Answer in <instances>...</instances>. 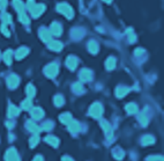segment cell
<instances>
[{
  "label": "cell",
  "instance_id": "29",
  "mask_svg": "<svg viewBox=\"0 0 164 161\" xmlns=\"http://www.w3.org/2000/svg\"><path fill=\"white\" fill-rule=\"evenodd\" d=\"M72 88H73V90L76 93V94H80V93H82V92H83V86H82V84H80V82L74 84Z\"/></svg>",
  "mask_w": 164,
  "mask_h": 161
},
{
  "label": "cell",
  "instance_id": "31",
  "mask_svg": "<svg viewBox=\"0 0 164 161\" xmlns=\"http://www.w3.org/2000/svg\"><path fill=\"white\" fill-rule=\"evenodd\" d=\"M38 142H40V137L37 135H35L34 137H31V138H30V142H29L30 147H35V146L38 144Z\"/></svg>",
  "mask_w": 164,
  "mask_h": 161
},
{
  "label": "cell",
  "instance_id": "4",
  "mask_svg": "<svg viewBox=\"0 0 164 161\" xmlns=\"http://www.w3.org/2000/svg\"><path fill=\"white\" fill-rule=\"evenodd\" d=\"M101 126H102V129L104 130V133L106 136V138L109 139V140H112V137H113V131H112V128L111 125L109 124V122H106V121H102L101 122Z\"/></svg>",
  "mask_w": 164,
  "mask_h": 161
},
{
  "label": "cell",
  "instance_id": "2",
  "mask_svg": "<svg viewBox=\"0 0 164 161\" xmlns=\"http://www.w3.org/2000/svg\"><path fill=\"white\" fill-rule=\"evenodd\" d=\"M58 71H59L58 65L54 64V63L49 64L45 69H44V73H45L46 77H49V78H54L57 74H58Z\"/></svg>",
  "mask_w": 164,
  "mask_h": 161
},
{
  "label": "cell",
  "instance_id": "22",
  "mask_svg": "<svg viewBox=\"0 0 164 161\" xmlns=\"http://www.w3.org/2000/svg\"><path fill=\"white\" fill-rule=\"evenodd\" d=\"M20 110L19 108H16L15 106H9V109H8V116L9 117H15L19 115Z\"/></svg>",
  "mask_w": 164,
  "mask_h": 161
},
{
  "label": "cell",
  "instance_id": "18",
  "mask_svg": "<svg viewBox=\"0 0 164 161\" xmlns=\"http://www.w3.org/2000/svg\"><path fill=\"white\" fill-rule=\"evenodd\" d=\"M45 142L47 144H50V145H52L53 147H57L59 145V140L56 137H53V136H47L45 138Z\"/></svg>",
  "mask_w": 164,
  "mask_h": 161
},
{
  "label": "cell",
  "instance_id": "34",
  "mask_svg": "<svg viewBox=\"0 0 164 161\" xmlns=\"http://www.w3.org/2000/svg\"><path fill=\"white\" fill-rule=\"evenodd\" d=\"M53 126V124L51 122H45L43 125H42V128H40V131H49V130H51V128Z\"/></svg>",
  "mask_w": 164,
  "mask_h": 161
},
{
  "label": "cell",
  "instance_id": "27",
  "mask_svg": "<svg viewBox=\"0 0 164 161\" xmlns=\"http://www.w3.org/2000/svg\"><path fill=\"white\" fill-rule=\"evenodd\" d=\"M59 118H60V122L64 123V124H68V123L72 121V116H71V114H68V112H66V114H63V115H61Z\"/></svg>",
  "mask_w": 164,
  "mask_h": 161
},
{
  "label": "cell",
  "instance_id": "14",
  "mask_svg": "<svg viewBox=\"0 0 164 161\" xmlns=\"http://www.w3.org/2000/svg\"><path fill=\"white\" fill-rule=\"evenodd\" d=\"M31 116L35 119H40L42 117L44 116V111L40 109V108H35L31 110Z\"/></svg>",
  "mask_w": 164,
  "mask_h": 161
},
{
  "label": "cell",
  "instance_id": "25",
  "mask_svg": "<svg viewBox=\"0 0 164 161\" xmlns=\"http://www.w3.org/2000/svg\"><path fill=\"white\" fill-rule=\"evenodd\" d=\"M27 95H28V97L29 99H31V97L35 96V93H36V89H35V87H34L31 84H29L28 86H27Z\"/></svg>",
  "mask_w": 164,
  "mask_h": 161
},
{
  "label": "cell",
  "instance_id": "12",
  "mask_svg": "<svg viewBox=\"0 0 164 161\" xmlns=\"http://www.w3.org/2000/svg\"><path fill=\"white\" fill-rule=\"evenodd\" d=\"M66 65H67V67L69 69V70H75V67H76V65H78V59L75 58V57H68L67 60H66Z\"/></svg>",
  "mask_w": 164,
  "mask_h": 161
},
{
  "label": "cell",
  "instance_id": "7",
  "mask_svg": "<svg viewBox=\"0 0 164 161\" xmlns=\"http://www.w3.org/2000/svg\"><path fill=\"white\" fill-rule=\"evenodd\" d=\"M61 32H63V28L58 22H53L52 25L50 26V32L53 36H59Z\"/></svg>",
  "mask_w": 164,
  "mask_h": 161
},
{
  "label": "cell",
  "instance_id": "37",
  "mask_svg": "<svg viewBox=\"0 0 164 161\" xmlns=\"http://www.w3.org/2000/svg\"><path fill=\"white\" fill-rule=\"evenodd\" d=\"M20 21L22 23H26V25L29 23V19H28V16L24 14V12H21L20 13Z\"/></svg>",
  "mask_w": 164,
  "mask_h": 161
},
{
  "label": "cell",
  "instance_id": "39",
  "mask_svg": "<svg viewBox=\"0 0 164 161\" xmlns=\"http://www.w3.org/2000/svg\"><path fill=\"white\" fill-rule=\"evenodd\" d=\"M34 5H35V1H34V0H28V2H27V8L30 11V8H31Z\"/></svg>",
  "mask_w": 164,
  "mask_h": 161
},
{
  "label": "cell",
  "instance_id": "32",
  "mask_svg": "<svg viewBox=\"0 0 164 161\" xmlns=\"http://www.w3.org/2000/svg\"><path fill=\"white\" fill-rule=\"evenodd\" d=\"M31 101H30V99H28V100H24L23 102H22V104H21V107L23 108V109L26 110H29L30 108H31Z\"/></svg>",
  "mask_w": 164,
  "mask_h": 161
},
{
  "label": "cell",
  "instance_id": "17",
  "mask_svg": "<svg viewBox=\"0 0 164 161\" xmlns=\"http://www.w3.org/2000/svg\"><path fill=\"white\" fill-rule=\"evenodd\" d=\"M28 52H29V50H28L27 48H20V49L16 51V53H15V57H16V59L24 58L27 55H28Z\"/></svg>",
  "mask_w": 164,
  "mask_h": 161
},
{
  "label": "cell",
  "instance_id": "13",
  "mask_svg": "<svg viewBox=\"0 0 164 161\" xmlns=\"http://www.w3.org/2000/svg\"><path fill=\"white\" fill-rule=\"evenodd\" d=\"M40 35L44 42H50L51 39H52V35H51L50 30H46V29H40Z\"/></svg>",
  "mask_w": 164,
  "mask_h": 161
},
{
  "label": "cell",
  "instance_id": "43",
  "mask_svg": "<svg viewBox=\"0 0 164 161\" xmlns=\"http://www.w3.org/2000/svg\"><path fill=\"white\" fill-rule=\"evenodd\" d=\"M63 160H72V158H69V156H64Z\"/></svg>",
  "mask_w": 164,
  "mask_h": 161
},
{
  "label": "cell",
  "instance_id": "40",
  "mask_svg": "<svg viewBox=\"0 0 164 161\" xmlns=\"http://www.w3.org/2000/svg\"><path fill=\"white\" fill-rule=\"evenodd\" d=\"M7 5V0H0V9H4Z\"/></svg>",
  "mask_w": 164,
  "mask_h": 161
},
{
  "label": "cell",
  "instance_id": "23",
  "mask_svg": "<svg viewBox=\"0 0 164 161\" xmlns=\"http://www.w3.org/2000/svg\"><path fill=\"white\" fill-rule=\"evenodd\" d=\"M141 143H142V145H150V144L155 143V139L153 136H144V137H142Z\"/></svg>",
  "mask_w": 164,
  "mask_h": 161
},
{
  "label": "cell",
  "instance_id": "26",
  "mask_svg": "<svg viewBox=\"0 0 164 161\" xmlns=\"http://www.w3.org/2000/svg\"><path fill=\"white\" fill-rule=\"evenodd\" d=\"M126 111L128 112V114H135L137 111H138V106L137 104H134V103H130V104H127L126 106Z\"/></svg>",
  "mask_w": 164,
  "mask_h": 161
},
{
  "label": "cell",
  "instance_id": "11",
  "mask_svg": "<svg viewBox=\"0 0 164 161\" xmlns=\"http://www.w3.org/2000/svg\"><path fill=\"white\" fill-rule=\"evenodd\" d=\"M49 49L53 51H60L63 49V44L59 41H50L49 42Z\"/></svg>",
  "mask_w": 164,
  "mask_h": 161
},
{
  "label": "cell",
  "instance_id": "44",
  "mask_svg": "<svg viewBox=\"0 0 164 161\" xmlns=\"http://www.w3.org/2000/svg\"><path fill=\"white\" fill-rule=\"evenodd\" d=\"M103 1H105V2H111L112 0H103Z\"/></svg>",
  "mask_w": 164,
  "mask_h": 161
},
{
  "label": "cell",
  "instance_id": "20",
  "mask_svg": "<svg viewBox=\"0 0 164 161\" xmlns=\"http://www.w3.org/2000/svg\"><path fill=\"white\" fill-rule=\"evenodd\" d=\"M114 66H116V58L109 57V58L106 59V62H105V67H106L108 70H113Z\"/></svg>",
  "mask_w": 164,
  "mask_h": 161
},
{
  "label": "cell",
  "instance_id": "9",
  "mask_svg": "<svg viewBox=\"0 0 164 161\" xmlns=\"http://www.w3.org/2000/svg\"><path fill=\"white\" fill-rule=\"evenodd\" d=\"M80 79L82 81H89L92 80V71L87 70V69H83L80 71Z\"/></svg>",
  "mask_w": 164,
  "mask_h": 161
},
{
  "label": "cell",
  "instance_id": "15",
  "mask_svg": "<svg viewBox=\"0 0 164 161\" xmlns=\"http://www.w3.org/2000/svg\"><path fill=\"white\" fill-rule=\"evenodd\" d=\"M88 50L90 53H97L98 51V44H97V42L96 41H90L89 43H88Z\"/></svg>",
  "mask_w": 164,
  "mask_h": 161
},
{
  "label": "cell",
  "instance_id": "5",
  "mask_svg": "<svg viewBox=\"0 0 164 161\" xmlns=\"http://www.w3.org/2000/svg\"><path fill=\"white\" fill-rule=\"evenodd\" d=\"M45 11V6L42 5V4H38V5H34L31 8H30V12H31V15L34 18H38L40 14Z\"/></svg>",
  "mask_w": 164,
  "mask_h": 161
},
{
  "label": "cell",
  "instance_id": "8",
  "mask_svg": "<svg viewBox=\"0 0 164 161\" xmlns=\"http://www.w3.org/2000/svg\"><path fill=\"white\" fill-rule=\"evenodd\" d=\"M5 159L6 160H19V154L16 152L15 148H9L5 154Z\"/></svg>",
  "mask_w": 164,
  "mask_h": 161
},
{
  "label": "cell",
  "instance_id": "30",
  "mask_svg": "<svg viewBox=\"0 0 164 161\" xmlns=\"http://www.w3.org/2000/svg\"><path fill=\"white\" fill-rule=\"evenodd\" d=\"M54 104L57 107H61L64 104V97L61 96V95H56L54 96Z\"/></svg>",
  "mask_w": 164,
  "mask_h": 161
},
{
  "label": "cell",
  "instance_id": "3",
  "mask_svg": "<svg viewBox=\"0 0 164 161\" xmlns=\"http://www.w3.org/2000/svg\"><path fill=\"white\" fill-rule=\"evenodd\" d=\"M103 114V107H102V104L98 102L94 103L92 107H90V109H89V115L92 117H99L101 115Z\"/></svg>",
  "mask_w": 164,
  "mask_h": 161
},
{
  "label": "cell",
  "instance_id": "33",
  "mask_svg": "<svg viewBox=\"0 0 164 161\" xmlns=\"http://www.w3.org/2000/svg\"><path fill=\"white\" fill-rule=\"evenodd\" d=\"M139 121H140V123H141V125H143V126L148 124V118H147V116H146V112L141 114V115L139 116Z\"/></svg>",
  "mask_w": 164,
  "mask_h": 161
},
{
  "label": "cell",
  "instance_id": "38",
  "mask_svg": "<svg viewBox=\"0 0 164 161\" xmlns=\"http://www.w3.org/2000/svg\"><path fill=\"white\" fill-rule=\"evenodd\" d=\"M1 32H2L5 36H7V37H9V35H11L9 32H8V29H7V25H5V23L1 26Z\"/></svg>",
  "mask_w": 164,
  "mask_h": 161
},
{
  "label": "cell",
  "instance_id": "28",
  "mask_svg": "<svg viewBox=\"0 0 164 161\" xmlns=\"http://www.w3.org/2000/svg\"><path fill=\"white\" fill-rule=\"evenodd\" d=\"M113 155H114V158L116 159H118V160H121L123 158H124V151L121 149V148H116L114 151H113Z\"/></svg>",
  "mask_w": 164,
  "mask_h": 161
},
{
  "label": "cell",
  "instance_id": "41",
  "mask_svg": "<svg viewBox=\"0 0 164 161\" xmlns=\"http://www.w3.org/2000/svg\"><path fill=\"white\" fill-rule=\"evenodd\" d=\"M147 160H163L162 156H149Z\"/></svg>",
  "mask_w": 164,
  "mask_h": 161
},
{
  "label": "cell",
  "instance_id": "1",
  "mask_svg": "<svg viewBox=\"0 0 164 161\" xmlns=\"http://www.w3.org/2000/svg\"><path fill=\"white\" fill-rule=\"evenodd\" d=\"M58 12L61 14H64L67 19H72L73 15H74V12H73L72 7L67 4H59L58 7H57Z\"/></svg>",
  "mask_w": 164,
  "mask_h": 161
},
{
  "label": "cell",
  "instance_id": "16",
  "mask_svg": "<svg viewBox=\"0 0 164 161\" xmlns=\"http://www.w3.org/2000/svg\"><path fill=\"white\" fill-rule=\"evenodd\" d=\"M68 129H69L71 132L76 133V132L80 131V124L78 122H75V121H71V122L68 123Z\"/></svg>",
  "mask_w": 164,
  "mask_h": 161
},
{
  "label": "cell",
  "instance_id": "35",
  "mask_svg": "<svg viewBox=\"0 0 164 161\" xmlns=\"http://www.w3.org/2000/svg\"><path fill=\"white\" fill-rule=\"evenodd\" d=\"M1 18H2V21H4L5 25H9V23L12 22V19H11V15H9V14H7V13L2 14Z\"/></svg>",
  "mask_w": 164,
  "mask_h": 161
},
{
  "label": "cell",
  "instance_id": "6",
  "mask_svg": "<svg viewBox=\"0 0 164 161\" xmlns=\"http://www.w3.org/2000/svg\"><path fill=\"white\" fill-rule=\"evenodd\" d=\"M19 82H20V79L15 74H11L9 77L7 78V85H8L9 88H15L19 85Z\"/></svg>",
  "mask_w": 164,
  "mask_h": 161
},
{
  "label": "cell",
  "instance_id": "36",
  "mask_svg": "<svg viewBox=\"0 0 164 161\" xmlns=\"http://www.w3.org/2000/svg\"><path fill=\"white\" fill-rule=\"evenodd\" d=\"M127 34H128V41H130V43H133V42L137 41V37H135V35L133 34V30H132V29H128V30H127Z\"/></svg>",
  "mask_w": 164,
  "mask_h": 161
},
{
  "label": "cell",
  "instance_id": "19",
  "mask_svg": "<svg viewBox=\"0 0 164 161\" xmlns=\"http://www.w3.org/2000/svg\"><path fill=\"white\" fill-rule=\"evenodd\" d=\"M130 92V89L128 88H126V87H118L117 89H116V95H117V97H124L127 93Z\"/></svg>",
  "mask_w": 164,
  "mask_h": 161
},
{
  "label": "cell",
  "instance_id": "42",
  "mask_svg": "<svg viewBox=\"0 0 164 161\" xmlns=\"http://www.w3.org/2000/svg\"><path fill=\"white\" fill-rule=\"evenodd\" d=\"M34 160H43V158H42L40 155H37V156H36V158H35Z\"/></svg>",
  "mask_w": 164,
  "mask_h": 161
},
{
  "label": "cell",
  "instance_id": "24",
  "mask_svg": "<svg viewBox=\"0 0 164 161\" xmlns=\"http://www.w3.org/2000/svg\"><path fill=\"white\" fill-rule=\"evenodd\" d=\"M13 5H14V7L18 9V12H19V13L23 12V9H24V4H23L21 0H14Z\"/></svg>",
  "mask_w": 164,
  "mask_h": 161
},
{
  "label": "cell",
  "instance_id": "10",
  "mask_svg": "<svg viewBox=\"0 0 164 161\" xmlns=\"http://www.w3.org/2000/svg\"><path fill=\"white\" fill-rule=\"evenodd\" d=\"M27 129L29 130L30 132H34V133H38L40 131V128L37 125V124H35V122H33V121H28L27 122Z\"/></svg>",
  "mask_w": 164,
  "mask_h": 161
},
{
  "label": "cell",
  "instance_id": "21",
  "mask_svg": "<svg viewBox=\"0 0 164 161\" xmlns=\"http://www.w3.org/2000/svg\"><path fill=\"white\" fill-rule=\"evenodd\" d=\"M12 58H13V52L12 50H7L5 53H4V60L7 65L12 64Z\"/></svg>",
  "mask_w": 164,
  "mask_h": 161
}]
</instances>
